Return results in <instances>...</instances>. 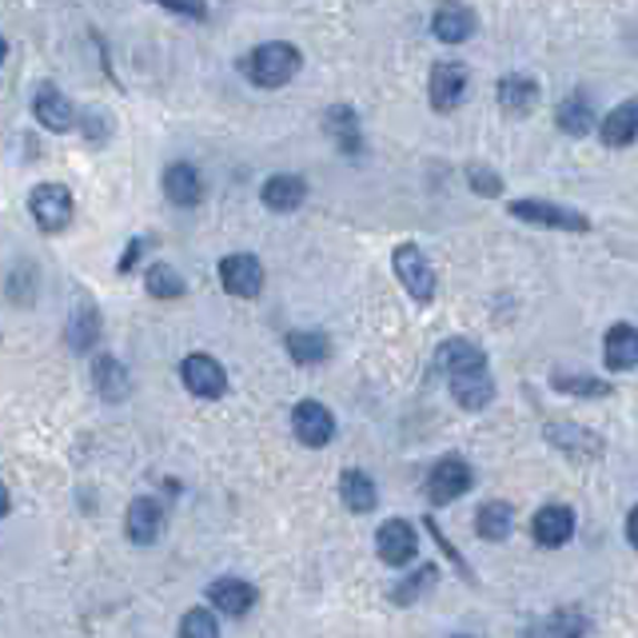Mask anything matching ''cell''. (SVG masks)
Listing matches in <instances>:
<instances>
[{"label":"cell","mask_w":638,"mask_h":638,"mask_svg":"<svg viewBox=\"0 0 638 638\" xmlns=\"http://www.w3.org/2000/svg\"><path fill=\"white\" fill-rule=\"evenodd\" d=\"M304 57H300L296 45H287V40H267V45L252 48L248 57L239 60V72L252 80L256 88H284L287 80L296 77Z\"/></svg>","instance_id":"1"},{"label":"cell","mask_w":638,"mask_h":638,"mask_svg":"<svg viewBox=\"0 0 638 638\" xmlns=\"http://www.w3.org/2000/svg\"><path fill=\"white\" fill-rule=\"evenodd\" d=\"M29 212L40 232L60 236V232L72 224V216H77V200H72V192H68L65 184H37V188L29 192Z\"/></svg>","instance_id":"2"},{"label":"cell","mask_w":638,"mask_h":638,"mask_svg":"<svg viewBox=\"0 0 638 638\" xmlns=\"http://www.w3.org/2000/svg\"><path fill=\"white\" fill-rule=\"evenodd\" d=\"M219 284L236 300H256L264 292V264L252 252H236V256L219 259Z\"/></svg>","instance_id":"3"},{"label":"cell","mask_w":638,"mask_h":638,"mask_svg":"<svg viewBox=\"0 0 638 638\" xmlns=\"http://www.w3.org/2000/svg\"><path fill=\"white\" fill-rule=\"evenodd\" d=\"M32 116L40 120V128H48V132H72V128L80 125L77 108H72V100H68L65 92H60L52 80H45V85H37V92H32Z\"/></svg>","instance_id":"4"},{"label":"cell","mask_w":638,"mask_h":638,"mask_svg":"<svg viewBox=\"0 0 638 638\" xmlns=\"http://www.w3.org/2000/svg\"><path fill=\"white\" fill-rule=\"evenodd\" d=\"M180 380L192 395H200V400H219L224 391H228V372L219 367V360H212L208 352H192L180 367Z\"/></svg>","instance_id":"5"},{"label":"cell","mask_w":638,"mask_h":638,"mask_svg":"<svg viewBox=\"0 0 638 638\" xmlns=\"http://www.w3.org/2000/svg\"><path fill=\"white\" fill-rule=\"evenodd\" d=\"M395 276H400V284L408 287L420 304L435 300V267L428 264V256H423L415 244H403V248H395Z\"/></svg>","instance_id":"6"},{"label":"cell","mask_w":638,"mask_h":638,"mask_svg":"<svg viewBox=\"0 0 638 638\" xmlns=\"http://www.w3.org/2000/svg\"><path fill=\"white\" fill-rule=\"evenodd\" d=\"M428 92L435 112H455V108L463 105V96H468V68L455 65V60H439V65L431 68Z\"/></svg>","instance_id":"7"},{"label":"cell","mask_w":638,"mask_h":638,"mask_svg":"<svg viewBox=\"0 0 638 638\" xmlns=\"http://www.w3.org/2000/svg\"><path fill=\"white\" fill-rule=\"evenodd\" d=\"M471 487V468L463 463L459 455H448V459H439L435 468H431V475H428V499L435 507H443V503H455L463 491Z\"/></svg>","instance_id":"8"},{"label":"cell","mask_w":638,"mask_h":638,"mask_svg":"<svg viewBox=\"0 0 638 638\" xmlns=\"http://www.w3.org/2000/svg\"><path fill=\"white\" fill-rule=\"evenodd\" d=\"M511 216L527 219V224H543V228H562V232H587L591 228L582 212L559 208V204H547V200H514Z\"/></svg>","instance_id":"9"},{"label":"cell","mask_w":638,"mask_h":638,"mask_svg":"<svg viewBox=\"0 0 638 638\" xmlns=\"http://www.w3.org/2000/svg\"><path fill=\"white\" fill-rule=\"evenodd\" d=\"M292 428H296V439L304 448H324V443H332V435H335L332 411L315 400L296 403V411H292Z\"/></svg>","instance_id":"10"},{"label":"cell","mask_w":638,"mask_h":638,"mask_svg":"<svg viewBox=\"0 0 638 638\" xmlns=\"http://www.w3.org/2000/svg\"><path fill=\"white\" fill-rule=\"evenodd\" d=\"M375 547H380V559L387 562V567H403V562H411L415 551H420V534H415L411 523H403V519H391V523H383L380 534H375Z\"/></svg>","instance_id":"11"},{"label":"cell","mask_w":638,"mask_h":638,"mask_svg":"<svg viewBox=\"0 0 638 638\" xmlns=\"http://www.w3.org/2000/svg\"><path fill=\"white\" fill-rule=\"evenodd\" d=\"M164 196H168V204H176V208H196V204L204 200L200 171L192 168L188 160L168 164V168H164Z\"/></svg>","instance_id":"12"},{"label":"cell","mask_w":638,"mask_h":638,"mask_svg":"<svg viewBox=\"0 0 638 638\" xmlns=\"http://www.w3.org/2000/svg\"><path fill=\"white\" fill-rule=\"evenodd\" d=\"M431 32L443 45H463L475 32V12L468 4H459V0H443L435 9V17H431Z\"/></svg>","instance_id":"13"},{"label":"cell","mask_w":638,"mask_h":638,"mask_svg":"<svg viewBox=\"0 0 638 638\" xmlns=\"http://www.w3.org/2000/svg\"><path fill=\"white\" fill-rule=\"evenodd\" d=\"M92 383H96V391H100V400H108V403H125L128 391H132V375H128V367L116 360V355H96Z\"/></svg>","instance_id":"14"},{"label":"cell","mask_w":638,"mask_h":638,"mask_svg":"<svg viewBox=\"0 0 638 638\" xmlns=\"http://www.w3.org/2000/svg\"><path fill=\"white\" fill-rule=\"evenodd\" d=\"M160 527H164V511L156 499H132V507H128V539H132L136 547H153L156 539H160Z\"/></svg>","instance_id":"15"},{"label":"cell","mask_w":638,"mask_h":638,"mask_svg":"<svg viewBox=\"0 0 638 638\" xmlns=\"http://www.w3.org/2000/svg\"><path fill=\"white\" fill-rule=\"evenodd\" d=\"M212 607L219 610V615H248L252 607H256V587L244 579H216L212 582Z\"/></svg>","instance_id":"16"},{"label":"cell","mask_w":638,"mask_h":638,"mask_svg":"<svg viewBox=\"0 0 638 638\" xmlns=\"http://www.w3.org/2000/svg\"><path fill=\"white\" fill-rule=\"evenodd\" d=\"M534 539L543 547H562L575 534V514L571 507H543V511L531 519Z\"/></svg>","instance_id":"17"},{"label":"cell","mask_w":638,"mask_h":638,"mask_svg":"<svg viewBox=\"0 0 638 638\" xmlns=\"http://www.w3.org/2000/svg\"><path fill=\"white\" fill-rule=\"evenodd\" d=\"M451 391H455V403L468 411H479L495 400V383L487 375V367H475V372L451 375Z\"/></svg>","instance_id":"18"},{"label":"cell","mask_w":638,"mask_h":638,"mask_svg":"<svg viewBox=\"0 0 638 638\" xmlns=\"http://www.w3.org/2000/svg\"><path fill=\"white\" fill-rule=\"evenodd\" d=\"M435 367L451 380V375H463V372H475V367H487V355L479 352L475 343H468V340H448L435 352Z\"/></svg>","instance_id":"19"},{"label":"cell","mask_w":638,"mask_h":638,"mask_svg":"<svg viewBox=\"0 0 638 638\" xmlns=\"http://www.w3.org/2000/svg\"><path fill=\"white\" fill-rule=\"evenodd\" d=\"M599 136H602V144H610V148H627V144L635 140L638 136V96L622 100L619 108H610V116L602 120Z\"/></svg>","instance_id":"20"},{"label":"cell","mask_w":638,"mask_h":638,"mask_svg":"<svg viewBox=\"0 0 638 638\" xmlns=\"http://www.w3.org/2000/svg\"><path fill=\"white\" fill-rule=\"evenodd\" d=\"M602 355H607L610 372H627V367H638V327L630 324H615L607 332V343H602Z\"/></svg>","instance_id":"21"},{"label":"cell","mask_w":638,"mask_h":638,"mask_svg":"<svg viewBox=\"0 0 638 638\" xmlns=\"http://www.w3.org/2000/svg\"><path fill=\"white\" fill-rule=\"evenodd\" d=\"M495 96H499V108H503V112L527 116L534 105H539V85H534L531 77H519V72H514V77L499 80Z\"/></svg>","instance_id":"22"},{"label":"cell","mask_w":638,"mask_h":638,"mask_svg":"<svg viewBox=\"0 0 638 638\" xmlns=\"http://www.w3.org/2000/svg\"><path fill=\"white\" fill-rule=\"evenodd\" d=\"M324 128L327 136H332L335 144H340V153L355 156L363 153V136H360V120H355V112L347 105H335L324 112Z\"/></svg>","instance_id":"23"},{"label":"cell","mask_w":638,"mask_h":638,"mask_svg":"<svg viewBox=\"0 0 638 638\" xmlns=\"http://www.w3.org/2000/svg\"><path fill=\"white\" fill-rule=\"evenodd\" d=\"M259 196H264V204L272 212H296L300 204L307 200V184L300 180V176H287L284 171V176H272Z\"/></svg>","instance_id":"24"},{"label":"cell","mask_w":638,"mask_h":638,"mask_svg":"<svg viewBox=\"0 0 638 638\" xmlns=\"http://www.w3.org/2000/svg\"><path fill=\"white\" fill-rule=\"evenodd\" d=\"M559 128L567 136H587L595 128V105H591V96L587 92H575L567 96L559 105Z\"/></svg>","instance_id":"25"},{"label":"cell","mask_w":638,"mask_h":638,"mask_svg":"<svg viewBox=\"0 0 638 638\" xmlns=\"http://www.w3.org/2000/svg\"><path fill=\"white\" fill-rule=\"evenodd\" d=\"M547 439H551L554 448H562L567 451V455H599L602 451V439L599 435H591V431H579L575 428V423H551V428H547Z\"/></svg>","instance_id":"26"},{"label":"cell","mask_w":638,"mask_h":638,"mask_svg":"<svg viewBox=\"0 0 638 638\" xmlns=\"http://www.w3.org/2000/svg\"><path fill=\"white\" fill-rule=\"evenodd\" d=\"M340 495H343V503H347V511H355V514H367L375 507V483H372V475H363V471H343L340 475Z\"/></svg>","instance_id":"27"},{"label":"cell","mask_w":638,"mask_h":638,"mask_svg":"<svg viewBox=\"0 0 638 638\" xmlns=\"http://www.w3.org/2000/svg\"><path fill=\"white\" fill-rule=\"evenodd\" d=\"M475 527L483 539H491V543H499V539H507L514 527V507L511 503H499V499H491V503L479 507L475 514Z\"/></svg>","instance_id":"28"},{"label":"cell","mask_w":638,"mask_h":638,"mask_svg":"<svg viewBox=\"0 0 638 638\" xmlns=\"http://www.w3.org/2000/svg\"><path fill=\"white\" fill-rule=\"evenodd\" d=\"M96 340H100V312L92 304H80L68 320V343L77 347V352H92Z\"/></svg>","instance_id":"29"},{"label":"cell","mask_w":638,"mask_h":638,"mask_svg":"<svg viewBox=\"0 0 638 638\" xmlns=\"http://www.w3.org/2000/svg\"><path fill=\"white\" fill-rule=\"evenodd\" d=\"M332 352V340L324 332H292L287 335V355L296 363H324Z\"/></svg>","instance_id":"30"},{"label":"cell","mask_w":638,"mask_h":638,"mask_svg":"<svg viewBox=\"0 0 638 638\" xmlns=\"http://www.w3.org/2000/svg\"><path fill=\"white\" fill-rule=\"evenodd\" d=\"M144 287H148V296H156V300H180L184 296V276L171 264H153L148 267Z\"/></svg>","instance_id":"31"},{"label":"cell","mask_w":638,"mask_h":638,"mask_svg":"<svg viewBox=\"0 0 638 638\" xmlns=\"http://www.w3.org/2000/svg\"><path fill=\"white\" fill-rule=\"evenodd\" d=\"M551 638H587V615L579 607H562L547 619Z\"/></svg>","instance_id":"32"},{"label":"cell","mask_w":638,"mask_h":638,"mask_svg":"<svg viewBox=\"0 0 638 638\" xmlns=\"http://www.w3.org/2000/svg\"><path fill=\"white\" fill-rule=\"evenodd\" d=\"M180 638H219L216 615L208 607H192L180 622Z\"/></svg>","instance_id":"33"},{"label":"cell","mask_w":638,"mask_h":638,"mask_svg":"<svg viewBox=\"0 0 638 638\" xmlns=\"http://www.w3.org/2000/svg\"><path fill=\"white\" fill-rule=\"evenodd\" d=\"M431 579H435V567H420V571L403 582L400 591H391V599H395V602H415L431 587Z\"/></svg>","instance_id":"34"},{"label":"cell","mask_w":638,"mask_h":638,"mask_svg":"<svg viewBox=\"0 0 638 638\" xmlns=\"http://www.w3.org/2000/svg\"><path fill=\"white\" fill-rule=\"evenodd\" d=\"M153 4H160V9L176 12V17H184V20H208L204 0H153Z\"/></svg>","instance_id":"35"},{"label":"cell","mask_w":638,"mask_h":638,"mask_svg":"<svg viewBox=\"0 0 638 638\" xmlns=\"http://www.w3.org/2000/svg\"><path fill=\"white\" fill-rule=\"evenodd\" d=\"M468 176H471V184H475L479 196H499V192H503V180H499L495 171H487L483 164H475Z\"/></svg>","instance_id":"36"},{"label":"cell","mask_w":638,"mask_h":638,"mask_svg":"<svg viewBox=\"0 0 638 638\" xmlns=\"http://www.w3.org/2000/svg\"><path fill=\"white\" fill-rule=\"evenodd\" d=\"M559 387H575V395H607V383L599 380H571V375H559Z\"/></svg>","instance_id":"37"},{"label":"cell","mask_w":638,"mask_h":638,"mask_svg":"<svg viewBox=\"0 0 638 638\" xmlns=\"http://www.w3.org/2000/svg\"><path fill=\"white\" fill-rule=\"evenodd\" d=\"M140 252H144V239H132V244L125 248V259H120L116 267H120V272H132V264L140 259Z\"/></svg>","instance_id":"38"},{"label":"cell","mask_w":638,"mask_h":638,"mask_svg":"<svg viewBox=\"0 0 638 638\" xmlns=\"http://www.w3.org/2000/svg\"><path fill=\"white\" fill-rule=\"evenodd\" d=\"M627 534H630V543H635V551H638V507L630 511V519H627Z\"/></svg>","instance_id":"39"},{"label":"cell","mask_w":638,"mask_h":638,"mask_svg":"<svg viewBox=\"0 0 638 638\" xmlns=\"http://www.w3.org/2000/svg\"><path fill=\"white\" fill-rule=\"evenodd\" d=\"M9 507H12V499H9V487L0 483V519H4V514H9Z\"/></svg>","instance_id":"40"},{"label":"cell","mask_w":638,"mask_h":638,"mask_svg":"<svg viewBox=\"0 0 638 638\" xmlns=\"http://www.w3.org/2000/svg\"><path fill=\"white\" fill-rule=\"evenodd\" d=\"M4 57H9V40L0 37V65H4Z\"/></svg>","instance_id":"41"},{"label":"cell","mask_w":638,"mask_h":638,"mask_svg":"<svg viewBox=\"0 0 638 638\" xmlns=\"http://www.w3.org/2000/svg\"><path fill=\"white\" fill-rule=\"evenodd\" d=\"M455 638H463V635H455Z\"/></svg>","instance_id":"42"}]
</instances>
